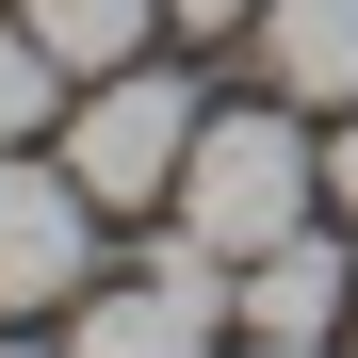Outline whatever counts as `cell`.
Listing matches in <instances>:
<instances>
[{
  "label": "cell",
  "mask_w": 358,
  "mask_h": 358,
  "mask_svg": "<svg viewBox=\"0 0 358 358\" xmlns=\"http://www.w3.org/2000/svg\"><path fill=\"white\" fill-rule=\"evenodd\" d=\"M66 98H82V82L49 66V33H33V17H0V147H33V131H66Z\"/></svg>",
  "instance_id": "ba28073f"
},
{
  "label": "cell",
  "mask_w": 358,
  "mask_h": 358,
  "mask_svg": "<svg viewBox=\"0 0 358 358\" xmlns=\"http://www.w3.org/2000/svg\"><path fill=\"white\" fill-rule=\"evenodd\" d=\"M342 310H358V245H342V212L245 261V342H342Z\"/></svg>",
  "instance_id": "5b68a950"
},
{
  "label": "cell",
  "mask_w": 358,
  "mask_h": 358,
  "mask_svg": "<svg viewBox=\"0 0 358 358\" xmlns=\"http://www.w3.org/2000/svg\"><path fill=\"white\" fill-rule=\"evenodd\" d=\"M212 326H228L212 277H114L66 310V358H212Z\"/></svg>",
  "instance_id": "277c9868"
},
{
  "label": "cell",
  "mask_w": 358,
  "mask_h": 358,
  "mask_svg": "<svg viewBox=\"0 0 358 358\" xmlns=\"http://www.w3.org/2000/svg\"><path fill=\"white\" fill-rule=\"evenodd\" d=\"M196 245L245 277L261 245H293V228H326V147H310V114L293 98H245V114H196V163H179V196H163Z\"/></svg>",
  "instance_id": "6da1fadb"
},
{
  "label": "cell",
  "mask_w": 358,
  "mask_h": 358,
  "mask_svg": "<svg viewBox=\"0 0 358 358\" xmlns=\"http://www.w3.org/2000/svg\"><path fill=\"white\" fill-rule=\"evenodd\" d=\"M163 17L196 33V49H212V33H245V17H261V0H163Z\"/></svg>",
  "instance_id": "30bf717a"
},
{
  "label": "cell",
  "mask_w": 358,
  "mask_h": 358,
  "mask_svg": "<svg viewBox=\"0 0 358 358\" xmlns=\"http://www.w3.org/2000/svg\"><path fill=\"white\" fill-rule=\"evenodd\" d=\"M245 49H261V82L293 114H358V0H261Z\"/></svg>",
  "instance_id": "8992f818"
},
{
  "label": "cell",
  "mask_w": 358,
  "mask_h": 358,
  "mask_svg": "<svg viewBox=\"0 0 358 358\" xmlns=\"http://www.w3.org/2000/svg\"><path fill=\"white\" fill-rule=\"evenodd\" d=\"M17 17L49 33V66H66V82H98V66H147V33H179L163 0H17Z\"/></svg>",
  "instance_id": "52a82bcc"
},
{
  "label": "cell",
  "mask_w": 358,
  "mask_h": 358,
  "mask_svg": "<svg viewBox=\"0 0 358 358\" xmlns=\"http://www.w3.org/2000/svg\"><path fill=\"white\" fill-rule=\"evenodd\" d=\"M82 261H98V196L66 179V147H0V326L33 310H82Z\"/></svg>",
  "instance_id": "3957f363"
},
{
  "label": "cell",
  "mask_w": 358,
  "mask_h": 358,
  "mask_svg": "<svg viewBox=\"0 0 358 358\" xmlns=\"http://www.w3.org/2000/svg\"><path fill=\"white\" fill-rule=\"evenodd\" d=\"M326 212L358 228V114H342V131H326Z\"/></svg>",
  "instance_id": "9c48e42d"
},
{
  "label": "cell",
  "mask_w": 358,
  "mask_h": 358,
  "mask_svg": "<svg viewBox=\"0 0 358 358\" xmlns=\"http://www.w3.org/2000/svg\"><path fill=\"white\" fill-rule=\"evenodd\" d=\"M245 358H358V342H245Z\"/></svg>",
  "instance_id": "8fae6325"
},
{
  "label": "cell",
  "mask_w": 358,
  "mask_h": 358,
  "mask_svg": "<svg viewBox=\"0 0 358 358\" xmlns=\"http://www.w3.org/2000/svg\"><path fill=\"white\" fill-rule=\"evenodd\" d=\"M196 82H179V66H98L82 98H66V179H82V196L98 212H163L179 196V163H196Z\"/></svg>",
  "instance_id": "7a4b0ae2"
},
{
  "label": "cell",
  "mask_w": 358,
  "mask_h": 358,
  "mask_svg": "<svg viewBox=\"0 0 358 358\" xmlns=\"http://www.w3.org/2000/svg\"><path fill=\"white\" fill-rule=\"evenodd\" d=\"M0 358H66V342H0Z\"/></svg>",
  "instance_id": "7c38bea8"
},
{
  "label": "cell",
  "mask_w": 358,
  "mask_h": 358,
  "mask_svg": "<svg viewBox=\"0 0 358 358\" xmlns=\"http://www.w3.org/2000/svg\"><path fill=\"white\" fill-rule=\"evenodd\" d=\"M342 342H358V310H342Z\"/></svg>",
  "instance_id": "4fadbf2b"
}]
</instances>
